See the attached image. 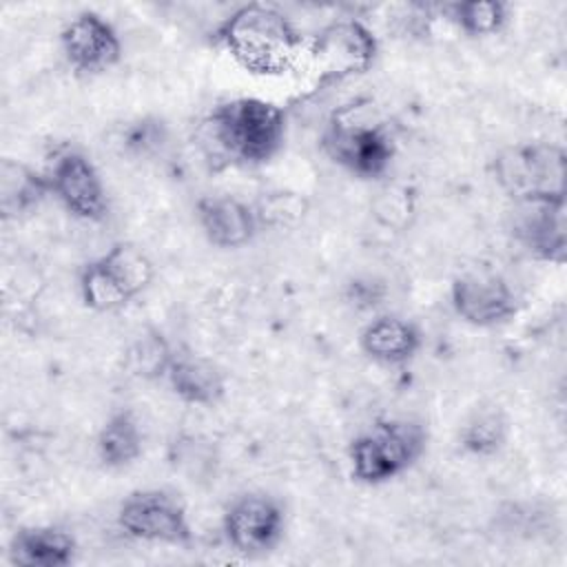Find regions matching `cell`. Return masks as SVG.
Returning a JSON list of instances; mask_svg holds the SVG:
<instances>
[{"instance_id": "6da1fadb", "label": "cell", "mask_w": 567, "mask_h": 567, "mask_svg": "<svg viewBox=\"0 0 567 567\" xmlns=\"http://www.w3.org/2000/svg\"><path fill=\"white\" fill-rule=\"evenodd\" d=\"M217 40L246 71L259 75L290 71L303 49L292 22L266 4H246L233 11L219 24Z\"/></svg>"}, {"instance_id": "7a4b0ae2", "label": "cell", "mask_w": 567, "mask_h": 567, "mask_svg": "<svg viewBox=\"0 0 567 567\" xmlns=\"http://www.w3.org/2000/svg\"><path fill=\"white\" fill-rule=\"evenodd\" d=\"M208 137L235 164L259 166L284 146L286 115L261 97H233L217 104L206 120Z\"/></svg>"}, {"instance_id": "3957f363", "label": "cell", "mask_w": 567, "mask_h": 567, "mask_svg": "<svg viewBox=\"0 0 567 567\" xmlns=\"http://www.w3.org/2000/svg\"><path fill=\"white\" fill-rule=\"evenodd\" d=\"M427 445V432L408 419L377 421L348 445L350 474L363 485H383L412 467Z\"/></svg>"}, {"instance_id": "277c9868", "label": "cell", "mask_w": 567, "mask_h": 567, "mask_svg": "<svg viewBox=\"0 0 567 567\" xmlns=\"http://www.w3.org/2000/svg\"><path fill=\"white\" fill-rule=\"evenodd\" d=\"M494 179L514 202H563L567 155L560 144L520 142L494 157Z\"/></svg>"}, {"instance_id": "5b68a950", "label": "cell", "mask_w": 567, "mask_h": 567, "mask_svg": "<svg viewBox=\"0 0 567 567\" xmlns=\"http://www.w3.org/2000/svg\"><path fill=\"white\" fill-rule=\"evenodd\" d=\"M120 529L142 543L188 545L193 527L186 507L164 489L131 492L117 509Z\"/></svg>"}, {"instance_id": "8992f818", "label": "cell", "mask_w": 567, "mask_h": 567, "mask_svg": "<svg viewBox=\"0 0 567 567\" xmlns=\"http://www.w3.org/2000/svg\"><path fill=\"white\" fill-rule=\"evenodd\" d=\"M323 148L332 162L361 179L385 175L394 157L392 135L381 124L359 120H334L323 135Z\"/></svg>"}, {"instance_id": "52a82bcc", "label": "cell", "mask_w": 567, "mask_h": 567, "mask_svg": "<svg viewBox=\"0 0 567 567\" xmlns=\"http://www.w3.org/2000/svg\"><path fill=\"white\" fill-rule=\"evenodd\" d=\"M221 529L235 551L257 556L277 547L286 529V514L275 496L248 492L230 501L221 518Z\"/></svg>"}, {"instance_id": "ba28073f", "label": "cell", "mask_w": 567, "mask_h": 567, "mask_svg": "<svg viewBox=\"0 0 567 567\" xmlns=\"http://www.w3.org/2000/svg\"><path fill=\"white\" fill-rule=\"evenodd\" d=\"M308 53L323 80H343L372 66L377 58V38L354 18L334 20L317 33Z\"/></svg>"}, {"instance_id": "9c48e42d", "label": "cell", "mask_w": 567, "mask_h": 567, "mask_svg": "<svg viewBox=\"0 0 567 567\" xmlns=\"http://www.w3.org/2000/svg\"><path fill=\"white\" fill-rule=\"evenodd\" d=\"M44 175L49 182V190L73 217L84 221H97L106 215L109 202L102 177L95 164L82 151L64 148L55 153Z\"/></svg>"}, {"instance_id": "30bf717a", "label": "cell", "mask_w": 567, "mask_h": 567, "mask_svg": "<svg viewBox=\"0 0 567 567\" xmlns=\"http://www.w3.org/2000/svg\"><path fill=\"white\" fill-rule=\"evenodd\" d=\"M450 303L470 326L494 328L516 315V295L512 286L494 272H467L452 281Z\"/></svg>"}, {"instance_id": "8fae6325", "label": "cell", "mask_w": 567, "mask_h": 567, "mask_svg": "<svg viewBox=\"0 0 567 567\" xmlns=\"http://www.w3.org/2000/svg\"><path fill=\"white\" fill-rule=\"evenodd\" d=\"M60 47L78 73H102L122 58L117 31L95 11L75 13L60 31Z\"/></svg>"}, {"instance_id": "7c38bea8", "label": "cell", "mask_w": 567, "mask_h": 567, "mask_svg": "<svg viewBox=\"0 0 567 567\" xmlns=\"http://www.w3.org/2000/svg\"><path fill=\"white\" fill-rule=\"evenodd\" d=\"M512 233L516 241L543 261H565V199L514 202Z\"/></svg>"}, {"instance_id": "4fadbf2b", "label": "cell", "mask_w": 567, "mask_h": 567, "mask_svg": "<svg viewBox=\"0 0 567 567\" xmlns=\"http://www.w3.org/2000/svg\"><path fill=\"white\" fill-rule=\"evenodd\" d=\"M195 215L204 237L226 250L248 246L261 226L257 210L233 195L202 197Z\"/></svg>"}, {"instance_id": "5bb4252c", "label": "cell", "mask_w": 567, "mask_h": 567, "mask_svg": "<svg viewBox=\"0 0 567 567\" xmlns=\"http://www.w3.org/2000/svg\"><path fill=\"white\" fill-rule=\"evenodd\" d=\"M7 551L18 567H66L78 556V543L62 527L31 525L16 529Z\"/></svg>"}, {"instance_id": "9a60e30c", "label": "cell", "mask_w": 567, "mask_h": 567, "mask_svg": "<svg viewBox=\"0 0 567 567\" xmlns=\"http://www.w3.org/2000/svg\"><path fill=\"white\" fill-rule=\"evenodd\" d=\"M359 346L363 354L377 363L401 365L419 352L421 332L412 321L399 315H381L363 326Z\"/></svg>"}, {"instance_id": "2e32d148", "label": "cell", "mask_w": 567, "mask_h": 567, "mask_svg": "<svg viewBox=\"0 0 567 567\" xmlns=\"http://www.w3.org/2000/svg\"><path fill=\"white\" fill-rule=\"evenodd\" d=\"M164 379L173 394L190 405H215L226 394L224 370L199 354H175Z\"/></svg>"}, {"instance_id": "e0dca14e", "label": "cell", "mask_w": 567, "mask_h": 567, "mask_svg": "<svg viewBox=\"0 0 567 567\" xmlns=\"http://www.w3.org/2000/svg\"><path fill=\"white\" fill-rule=\"evenodd\" d=\"M144 434L131 410L113 412L95 436L97 461L109 470L133 465L142 456Z\"/></svg>"}, {"instance_id": "ac0fdd59", "label": "cell", "mask_w": 567, "mask_h": 567, "mask_svg": "<svg viewBox=\"0 0 567 567\" xmlns=\"http://www.w3.org/2000/svg\"><path fill=\"white\" fill-rule=\"evenodd\" d=\"M47 175L31 171L24 164L4 159L0 166V208L2 215L18 217L33 210L49 195Z\"/></svg>"}, {"instance_id": "d6986e66", "label": "cell", "mask_w": 567, "mask_h": 567, "mask_svg": "<svg viewBox=\"0 0 567 567\" xmlns=\"http://www.w3.org/2000/svg\"><path fill=\"white\" fill-rule=\"evenodd\" d=\"M100 261L111 270V275L120 281V286L131 295V299H135L140 292H144L153 277H155V266L148 259V255L135 246V244H126L120 241L115 246H111Z\"/></svg>"}, {"instance_id": "ffe728a7", "label": "cell", "mask_w": 567, "mask_h": 567, "mask_svg": "<svg viewBox=\"0 0 567 567\" xmlns=\"http://www.w3.org/2000/svg\"><path fill=\"white\" fill-rule=\"evenodd\" d=\"M78 288L82 303L95 312H113L131 301V295L120 286V281L100 261V257L80 270Z\"/></svg>"}, {"instance_id": "44dd1931", "label": "cell", "mask_w": 567, "mask_h": 567, "mask_svg": "<svg viewBox=\"0 0 567 567\" xmlns=\"http://www.w3.org/2000/svg\"><path fill=\"white\" fill-rule=\"evenodd\" d=\"M175 354L162 332L146 330L128 346L126 368L140 379H164Z\"/></svg>"}, {"instance_id": "7402d4cb", "label": "cell", "mask_w": 567, "mask_h": 567, "mask_svg": "<svg viewBox=\"0 0 567 567\" xmlns=\"http://www.w3.org/2000/svg\"><path fill=\"white\" fill-rule=\"evenodd\" d=\"M452 22L472 38L494 35L507 22V7L498 0H465L450 4Z\"/></svg>"}, {"instance_id": "603a6c76", "label": "cell", "mask_w": 567, "mask_h": 567, "mask_svg": "<svg viewBox=\"0 0 567 567\" xmlns=\"http://www.w3.org/2000/svg\"><path fill=\"white\" fill-rule=\"evenodd\" d=\"M507 439V421L498 410L476 412L461 430V445L470 454L487 456L503 447Z\"/></svg>"}]
</instances>
